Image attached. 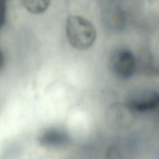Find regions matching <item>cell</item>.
Returning a JSON list of instances; mask_svg holds the SVG:
<instances>
[{
    "label": "cell",
    "mask_w": 159,
    "mask_h": 159,
    "mask_svg": "<svg viewBox=\"0 0 159 159\" xmlns=\"http://www.w3.org/2000/svg\"><path fill=\"white\" fill-rule=\"evenodd\" d=\"M3 63H4V57H3V54L1 52V50H0V70L2 67Z\"/></svg>",
    "instance_id": "cell-8"
},
{
    "label": "cell",
    "mask_w": 159,
    "mask_h": 159,
    "mask_svg": "<svg viewBox=\"0 0 159 159\" xmlns=\"http://www.w3.org/2000/svg\"><path fill=\"white\" fill-rule=\"evenodd\" d=\"M111 66L114 73L122 78H129L136 69V60L134 53L125 48L114 52L111 58Z\"/></svg>",
    "instance_id": "cell-3"
},
{
    "label": "cell",
    "mask_w": 159,
    "mask_h": 159,
    "mask_svg": "<svg viewBox=\"0 0 159 159\" xmlns=\"http://www.w3.org/2000/svg\"><path fill=\"white\" fill-rule=\"evenodd\" d=\"M37 141L43 147L59 148L68 145L70 143V137L64 129L52 127L43 130L39 134Z\"/></svg>",
    "instance_id": "cell-4"
},
{
    "label": "cell",
    "mask_w": 159,
    "mask_h": 159,
    "mask_svg": "<svg viewBox=\"0 0 159 159\" xmlns=\"http://www.w3.org/2000/svg\"><path fill=\"white\" fill-rule=\"evenodd\" d=\"M65 29L69 43L76 50H88L96 41V30L94 26L81 16H69L66 19Z\"/></svg>",
    "instance_id": "cell-1"
},
{
    "label": "cell",
    "mask_w": 159,
    "mask_h": 159,
    "mask_svg": "<svg viewBox=\"0 0 159 159\" xmlns=\"http://www.w3.org/2000/svg\"><path fill=\"white\" fill-rule=\"evenodd\" d=\"M125 106L131 112L153 111L159 107V92L153 89L136 92L129 97Z\"/></svg>",
    "instance_id": "cell-2"
},
{
    "label": "cell",
    "mask_w": 159,
    "mask_h": 159,
    "mask_svg": "<svg viewBox=\"0 0 159 159\" xmlns=\"http://www.w3.org/2000/svg\"><path fill=\"white\" fill-rule=\"evenodd\" d=\"M104 159H124L120 148L116 145H109L105 150Z\"/></svg>",
    "instance_id": "cell-6"
},
{
    "label": "cell",
    "mask_w": 159,
    "mask_h": 159,
    "mask_svg": "<svg viewBox=\"0 0 159 159\" xmlns=\"http://www.w3.org/2000/svg\"><path fill=\"white\" fill-rule=\"evenodd\" d=\"M24 8L32 14H40L48 9L51 0H21Z\"/></svg>",
    "instance_id": "cell-5"
},
{
    "label": "cell",
    "mask_w": 159,
    "mask_h": 159,
    "mask_svg": "<svg viewBox=\"0 0 159 159\" xmlns=\"http://www.w3.org/2000/svg\"><path fill=\"white\" fill-rule=\"evenodd\" d=\"M6 15V0H0V29L3 26Z\"/></svg>",
    "instance_id": "cell-7"
}]
</instances>
